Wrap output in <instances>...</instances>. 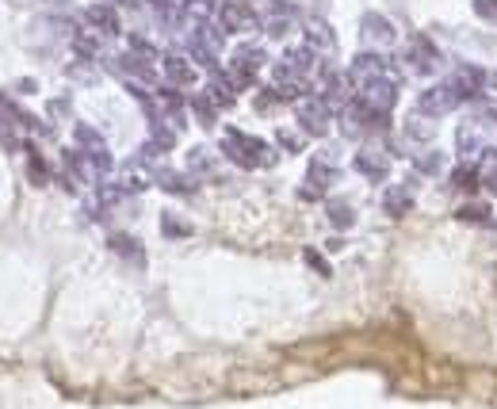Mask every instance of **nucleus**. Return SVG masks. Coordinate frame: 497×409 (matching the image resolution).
Returning <instances> with one entry per match:
<instances>
[{
	"label": "nucleus",
	"instance_id": "obj_1",
	"mask_svg": "<svg viewBox=\"0 0 497 409\" xmlns=\"http://www.w3.org/2000/svg\"><path fill=\"white\" fill-rule=\"evenodd\" d=\"M310 73H314V50L291 47L272 65V89L283 96V100H303L306 89H310Z\"/></svg>",
	"mask_w": 497,
	"mask_h": 409
},
{
	"label": "nucleus",
	"instance_id": "obj_2",
	"mask_svg": "<svg viewBox=\"0 0 497 409\" xmlns=\"http://www.w3.org/2000/svg\"><path fill=\"white\" fill-rule=\"evenodd\" d=\"M222 153L226 161H234L237 168H272L276 165V149L257 134H245L237 126H226L222 134Z\"/></svg>",
	"mask_w": 497,
	"mask_h": 409
},
{
	"label": "nucleus",
	"instance_id": "obj_3",
	"mask_svg": "<svg viewBox=\"0 0 497 409\" xmlns=\"http://www.w3.org/2000/svg\"><path fill=\"white\" fill-rule=\"evenodd\" d=\"M340 131L348 138H372V134H382L390 131V115H382V111H372L360 96H352V100L340 107Z\"/></svg>",
	"mask_w": 497,
	"mask_h": 409
},
{
	"label": "nucleus",
	"instance_id": "obj_4",
	"mask_svg": "<svg viewBox=\"0 0 497 409\" xmlns=\"http://www.w3.org/2000/svg\"><path fill=\"white\" fill-rule=\"evenodd\" d=\"M497 131V123L486 115V111H478V115L467 119L459 131H456V149L459 158H482L486 153V138Z\"/></svg>",
	"mask_w": 497,
	"mask_h": 409
},
{
	"label": "nucleus",
	"instance_id": "obj_5",
	"mask_svg": "<svg viewBox=\"0 0 497 409\" xmlns=\"http://www.w3.org/2000/svg\"><path fill=\"white\" fill-rule=\"evenodd\" d=\"M73 142H77V153L96 168L99 176L111 173V165H116V161H111V149H107V142L92 131L89 123H77V126H73Z\"/></svg>",
	"mask_w": 497,
	"mask_h": 409
},
{
	"label": "nucleus",
	"instance_id": "obj_6",
	"mask_svg": "<svg viewBox=\"0 0 497 409\" xmlns=\"http://www.w3.org/2000/svg\"><path fill=\"white\" fill-rule=\"evenodd\" d=\"M406 65L414 69L417 77H436L444 69V54L436 50V42L429 35H414L406 47Z\"/></svg>",
	"mask_w": 497,
	"mask_h": 409
},
{
	"label": "nucleus",
	"instance_id": "obj_7",
	"mask_svg": "<svg viewBox=\"0 0 497 409\" xmlns=\"http://www.w3.org/2000/svg\"><path fill=\"white\" fill-rule=\"evenodd\" d=\"M295 119L303 126L306 134L314 138H325L330 134V123H333V107L321 100V96H303V100L295 104Z\"/></svg>",
	"mask_w": 497,
	"mask_h": 409
},
{
	"label": "nucleus",
	"instance_id": "obj_8",
	"mask_svg": "<svg viewBox=\"0 0 497 409\" xmlns=\"http://www.w3.org/2000/svg\"><path fill=\"white\" fill-rule=\"evenodd\" d=\"M360 42L372 54H382V50H390L394 42H398V27L382 16V12H364V20H360Z\"/></svg>",
	"mask_w": 497,
	"mask_h": 409
},
{
	"label": "nucleus",
	"instance_id": "obj_9",
	"mask_svg": "<svg viewBox=\"0 0 497 409\" xmlns=\"http://www.w3.org/2000/svg\"><path fill=\"white\" fill-rule=\"evenodd\" d=\"M253 12H257V20H261L268 38H283L295 23V12L283 4V0H253Z\"/></svg>",
	"mask_w": 497,
	"mask_h": 409
},
{
	"label": "nucleus",
	"instance_id": "obj_10",
	"mask_svg": "<svg viewBox=\"0 0 497 409\" xmlns=\"http://www.w3.org/2000/svg\"><path fill=\"white\" fill-rule=\"evenodd\" d=\"M219 31L222 35H245V31H257L261 20H257V12H253L249 4H241V0H226V4L219 8Z\"/></svg>",
	"mask_w": 497,
	"mask_h": 409
},
{
	"label": "nucleus",
	"instance_id": "obj_11",
	"mask_svg": "<svg viewBox=\"0 0 497 409\" xmlns=\"http://www.w3.org/2000/svg\"><path fill=\"white\" fill-rule=\"evenodd\" d=\"M222 31H219V23H207V27H199V31H192L188 38V54L195 62H203L207 69H215V62H219V50H222Z\"/></svg>",
	"mask_w": 497,
	"mask_h": 409
},
{
	"label": "nucleus",
	"instance_id": "obj_12",
	"mask_svg": "<svg viewBox=\"0 0 497 409\" xmlns=\"http://www.w3.org/2000/svg\"><path fill=\"white\" fill-rule=\"evenodd\" d=\"M459 104H463V96L456 92V84L444 81V84H433L429 92H421L417 111H421V115H429V119H440V115H448V111H456Z\"/></svg>",
	"mask_w": 497,
	"mask_h": 409
},
{
	"label": "nucleus",
	"instance_id": "obj_13",
	"mask_svg": "<svg viewBox=\"0 0 497 409\" xmlns=\"http://www.w3.org/2000/svg\"><path fill=\"white\" fill-rule=\"evenodd\" d=\"M360 100L372 107V111H382V115H390L394 104H398V77H379V81H367L364 89H356Z\"/></svg>",
	"mask_w": 497,
	"mask_h": 409
},
{
	"label": "nucleus",
	"instance_id": "obj_14",
	"mask_svg": "<svg viewBox=\"0 0 497 409\" xmlns=\"http://www.w3.org/2000/svg\"><path fill=\"white\" fill-rule=\"evenodd\" d=\"M356 173L364 176V180H372V184H379V180H387V173H390V158H387V149H382L379 142H367V146H360L356 149Z\"/></svg>",
	"mask_w": 497,
	"mask_h": 409
},
{
	"label": "nucleus",
	"instance_id": "obj_15",
	"mask_svg": "<svg viewBox=\"0 0 497 409\" xmlns=\"http://www.w3.org/2000/svg\"><path fill=\"white\" fill-rule=\"evenodd\" d=\"M379 77H394V69H390V62L382 58V54H356L352 58V65H348V81L356 84V89H364L367 81H379Z\"/></svg>",
	"mask_w": 497,
	"mask_h": 409
},
{
	"label": "nucleus",
	"instance_id": "obj_16",
	"mask_svg": "<svg viewBox=\"0 0 497 409\" xmlns=\"http://www.w3.org/2000/svg\"><path fill=\"white\" fill-rule=\"evenodd\" d=\"M81 23L92 27V31L104 35V38L119 35V12H116V4H89V8H84V16H81Z\"/></svg>",
	"mask_w": 497,
	"mask_h": 409
},
{
	"label": "nucleus",
	"instance_id": "obj_17",
	"mask_svg": "<svg viewBox=\"0 0 497 409\" xmlns=\"http://www.w3.org/2000/svg\"><path fill=\"white\" fill-rule=\"evenodd\" d=\"M161 69H165V89H192V84L199 81L195 65L184 58V54H165Z\"/></svg>",
	"mask_w": 497,
	"mask_h": 409
},
{
	"label": "nucleus",
	"instance_id": "obj_18",
	"mask_svg": "<svg viewBox=\"0 0 497 409\" xmlns=\"http://www.w3.org/2000/svg\"><path fill=\"white\" fill-rule=\"evenodd\" d=\"M340 180V173L333 165H325V158H314V165H310L306 173V184H303V200H318V195H325V188H333Z\"/></svg>",
	"mask_w": 497,
	"mask_h": 409
},
{
	"label": "nucleus",
	"instance_id": "obj_19",
	"mask_svg": "<svg viewBox=\"0 0 497 409\" xmlns=\"http://www.w3.org/2000/svg\"><path fill=\"white\" fill-rule=\"evenodd\" d=\"M303 35H306V47L314 50V54H333V50H337L333 27L325 23L321 16H306V20H303Z\"/></svg>",
	"mask_w": 497,
	"mask_h": 409
},
{
	"label": "nucleus",
	"instance_id": "obj_20",
	"mask_svg": "<svg viewBox=\"0 0 497 409\" xmlns=\"http://www.w3.org/2000/svg\"><path fill=\"white\" fill-rule=\"evenodd\" d=\"M116 69L131 81V84H153V58H146V54H134V50H126L123 58H116Z\"/></svg>",
	"mask_w": 497,
	"mask_h": 409
},
{
	"label": "nucleus",
	"instance_id": "obj_21",
	"mask_svg": "<svg viewBox=\"0 0 497 409\" xmlns=\"http://www.w3.org/2000/svg\"><path fill=\"white\" fill-rule=\"evenodd\" d=\"M268 62V54L261 42H237L234 54H230V69H241V73H249V77H257V69Z\"/></svg>",
	"mask_w": 497,
	"mask_h": 409
},
{
	"label": "nucleus",
	"instance_id": "obj_22",
	"mask_svg": "<svg viewBox=\"0 0 497 409\" xmlns=\"http://www.w3.org/2000/svg\"><path fill=\"white\" fill-rule=\"evenodd\" d=\"M448 81L456 84V92L463 96V100H478V96H482V84H486V69H478V65H459Z\"/></svg>",
	"mask_w": 497,
	"mask_h": 409
},
{
	"label": "nucleus",
	"instance_id": "obj_23",
	"mask_svg": "<svg viewBox=\"0 0 497 409\" xmlns=\"http://www.w3.org/2000/svg\"><path fill=\"white\" fill-rule=\"evenodd\" d=\"M107 245H111V252H119V257L126 260V264H146V249H141V242H138V237H131V234H111L107 237Z\"/></svg>",
	"mask_w": 497,
	"mask_h": 409
},
{
	"label": "nucleus",
	"instance_id": "obj_24",
	"mask_svg": "<svg viewBox=\"0 0 497 409\" xmlns=\"http://www.w3.org/2000/svg\"><path fill=\"white\" fill-rule=\"evenodd\" d=\"M188 104H192V111H195V119H199V123H203V126H207V131H210V126H215V123H219V111H222V107L215 104V96H210L207 89H203V92H195V96H192V100H188Z\"/></svg>",
	"mask_w": 497,
	"mask_h": 409
},
{
	"label": "nucleus",
	"instance_id": "obj_25",
	"mask_svg": "<svg viewBox=\"0 0 497 409\" xmlns=\"http://www.w3.org/2000/svg\"><path fill=\"white\" fill-rule=\"evenodd\" d=\"M325 218H330L337 230H348V226L356 222V210H352L348 200H337V195H333V200H325Z\"/></svg>",
	"mask_w": 497,
	"mask_h": 409
},
{
	"label": "nucleus",
	"instance_id": "obj_26",
	"mask_svg": "<svg viewBox=\"0 0 497 409\" xmlns=\"http://www.w3.org/2000/svg\"><path fill=\"white\" fill-rule=\"evenodd\" d=\"M409 207H414V195H409V188H387V195H382V210H387L390 218H402Z\"/></svg>",
	"mask_w": 497,
	"mask_h": 409
},
{
	"label": "nucleus",
	"instance_id": "obj_27",
	"mask_svg": "<svg viewBox=\"0 0 497 409\" xmlns=\"http://www.w3.org/2000/svg\"><path fill=\"white\" fill-rule=\"evenodd\" d=\"M158 184L165 192H173V195H192L195 192V176H184V173H173V168H161Z\"/></svg>",
	"mask_w": 497,
	"mask_h": 409
},
{
	"label": "nucleus",
	"instance_id": "obj_28",
	"mask_svg": "<svg viewBox=\"0 0 497 409\" xmlns=\"http://www.w3.org/2000/svg\"><path fill=\"white\" fill-rule=\"evenodd\" d=\"M433 123H436V119L414 111V115L406 119V138H409V142H433Z\"/></svg>",
	"mask_w": 497,
	"mask_h": 409
},
{
	"label": "nucleus",
	"instance_id": "obj_29",
	"mask_svg": "<svg viewBox=\"0 0 497 409\" xmlns=\"http://www.w3.org/2000/svg\"><path fill=\"white\" fill-rule=\"evenodd\" d=\"M451 184L463 188V192H478L482 184V173H478V165H459L456 173H451Z\"/></svg>",
	"mask_w": 497,
	"mask_h": 409
},
{
	"label": "nucleus",
	"instance_id": "obj_30",
	"mask_svg": "<svg viewBox=\"0 0 497 409\" xmlns=\"http://www.w3.org/2000/svg\"><path fill=\"white\" fill-rule=\"evenodd\" d=\"M27 176H31V184H39V188L50 180V168H47V161H42L35 149H27Z\"/></svg>",
	"mask_w": 497,
	"mask_h": 409
},
{
	"label": "nucleus",
	"instance_id": "obj_31",
	"mask_svg": "<svg viewBox=\"0 0 497 409\" xmlns=\"http://www.w3.org/2000/svg\"><path fill=\"white\" fill-rule=\"evenodd\" d=\"M456 218L459 222H478V226H490L493 218H490V207H482V203H467V207H459L456 210Z\"/></svg>",
	"mask_w": 497,
	"mask_h": 409
},
{
	"label": "nucleus",
	"instance_id": "obj_32",
	"mask_svg": "<svg viewBox=\"0 0 497 409\" xmlns=\"http://www.w3.org/2000/svg\"><path fill=\"white\" fill-rule=\"evenodd\" d=\"M161 230H165L168 237H188V234H192V226L184 222V218H176L173 210H165V215H161Z\"/></svg>",
	"mask_w": 497,
	"mask_h": 409
},
{
	"label": "nucleus",
	"instance_id": "obj_33",
	"mask_svg": "<svg viewBox=\"0 0 497 409\" xmlns=\"http://www.w3.org/2000/svg\"><path fill=\"white\" fill-rule=\"evenodd\" d=\"M188 168H192V176H195V173H207V168H210V149H207V146H195V149L188 153Z\"/></svg>",
	"mask_w": 497,
	"mask_h": 409
},
{
	"label": "nucleus",
	"instance_id": "obj_34",
	"mask_svg": "<svg viewBox=\"0 0 497 409\" xmlns=\"http://www.w3.org/2000/svg\"><path fill=\"white\" fill-rule=\"evenodd\" d=\"M276 142H279V149H287V153H303V146H306L295 131H276Z\"/></svg>",
	"mask_w": 497,
	"mask_h": 409
},
{
	"label": "nucleus",
	"instance_id": "obj_35",
	"mask_svg": "<svg viewBox=\"0 0 497 409\" xmlns=\"http://www.w3.org/2000/svg\"><path fill=\"white\" fill-rule=\"evenodd\" d=\"M440 165H444V158H440V153H424V158H417V168H421L424 176H436Z\"/></svg>",
	"mask_w": 497,
	"mask_h": 409
},
{
	"label": "nucleus",
	"instance_id": "obj_36",
	"mask_svg": "<svg viewBox=\"0 0 497 409\" xmlns=\"http://www.w3.org/2000/svg\"><path fill=\"white\" fill-rule=\"evenodd\" d=\"M475 12H478V20L497 23V0H475Z\"/></svg>",
	"mask_w": 497,
	"mask_h": 409
},
{
	"label": "nucleus",
	"instance_id": "obj_37",
	"mask_svg": "<svg viewBox=\"0 0 497 409\" xmlns=\"http://www.w3.org/2000/svg\"><path fill=\"white\" fill-rule=\"evenodd\" d=\"M482 100L497 104V69H486V84H482Z\"/></svg>",
	"mask_w": 497,
	"mask_h": 409
},
{
	"label": "nucleus",
	"instance_id": "obj_38",
	"mask_svg": "<svg viewBox=\"0 0 497 409\" xmlns=\"http://www.w3.org/2000/svg\"><path fill=\"white\" fill-rule=\"evenodd\" d=\"M303 257H306V264H310V268H318V272H321V276H330V264H325V260H321V252H314V249H306V252H303Z\"/></svg>",
	"mask_w": 497,
	"mask_h": 409
},
{
	"label": "nucleus",
	"instance_id": "obj_39",
	"mask_svg": "<svg viewBox=\"0 0 497 409\" xmlns=\"http://www.w3.org/2000/svg\"><path fill=\"white\" fill-rule=\"evenodd\" d=\"M150 4L158 8V12H173V0H150Z\"/></svg>",
	"mask_w": 497,
	"mask_h": 409
},
{
	"label": "nucleus",
	"instance_id": "obj_40",
	"mask_svg": "<svg viewBox=\"0 0 497 409\" xmlns=\"http://www.w3.org/2000/svg\"><path fill=\"white\" fill-rule=\"evenodd\" d=\"M104 4H126V0H104Z\"/></svg>",
	"mask_w": 497,
	"mask_h": 409
}]
</instances>
